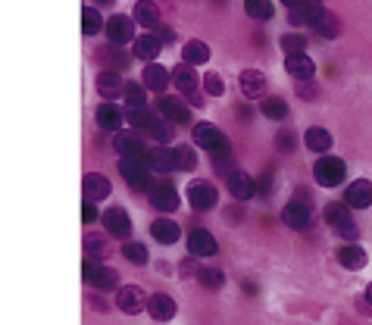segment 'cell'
I'll return each instance as SVG.
<instances>
[{"label":"cell","mask_w":372,"mask_h":325,"mask_svg":"<svg viewBox=\"0 0 372 325\" xmlns=\"http://www.w3.org/2000/svg\"><path fill=\"white\" fill-rule=\"evenodd\" d=\"M313 176H316V182L323 188H338L347 176V166L338 157H319V163L313 166Z\"/></svg>","instance_id":"1"},{"label":"cell","mask_w":372,"mask_h":325,"mask_svg":"<svg viewBox=\"0 0 372 325\" xmlns=\"http://www.w3.org/2000/svg\"><path fill=\"white\" fill-rule=\"evenodd\" d=\"M119 172L122 178L128 182V188H135V191H150L153 182H150V166L144 160H122L119 163Z\"/></svg>","instance_id":"2"},{"label":"cell","mask_w":372,"mask_h":325,"mask_svg":"<svg viewBox=\"0 0 372 325\" xmlns=\"http://www.w3.org/2000/svg\"><path fill=\"white\" fill-rule=\"evenodd\" d=\"M188 200H191L194 209H200V213H207V209H213L219 204V191L210 182H203V178H197V182L188 185Z\"/></svg>","instance_id":"3"},{"label":"cell","mask_w":372,"mask_h":325,"mask_svg":"<svg viewBox=\"0 0 372 325\" xmlns=\"http://www.w3.org/2000/svg\"><path fill=\"white\" fill-rule=\"evenodd\" d=\"M323 16H325L323 0H301V4L291 6V13H288L291 25H316Z\"/></svg>","instance_id":"4"},{"label":"cell","mask_w":372,"mask_h":325,"mask_svg":"<svg viewBox=\"0 0 372 325\" xmlns=\"http://www.w3.org/2000/svg\"><path fill=\"white\" fill-rule=\"evenodd\" d=\"M194 144L197 147H203V150H210V154H213V150H219V147H225V135L219 132V125H213V122H197L194 125Z\"/></svg>","instance_id":"5"},{"label":"cell","mask_w":372,"mask_h":325,"mask_svg":"<svg viewBox=\"0 0 372 325\" xmlns=\"http://www.w3.org/2000/svg\"><path fill=\"white\" fill-rule=\"evenodd\" d=\"M150 204L160 209V213H175L179 209V191L169 185V182H157L150 188Z\"/></svg>","instance_id":"6"},{"label":"cell","mask_w":372,"mask_h":325,"mask_svg":"<svg viewBox=\"0 0 372 325\" xmlns=\"http://www.w3.org/2000/svg\"><path fill=\"white\" fill-rule=\"evenodd\" d=\"M310 219H313V213H310V204L306 200H291V204H284V209H282V222L288 228H306L310 226Z\"/></svg>","instance_id":"7"},{"label":"cell","mask_w":372,"mask_h":325,"mask_svg":"<svg viewBox=\"0 0 372 325\" xmlns=\"http://www.w3.org/2000/svg\"><path fill=\"white\" fill-rule=\"evenodd\" d=\"M172 85L179 88L185 97H191L194 104H200V94H197V75H194V66L181 63V66L172 69Z\"/></svg>","instance_id":"8"},{"label":"cell","mask_w":372,"mask_h":325,"mask_svg":"<svg viewBox=\"0 0 372 325\" xmlns=\"http://www.w3.org/2000/svg\"><path fill=\"white\" fill-rule=\"evenodd\" d=\"M238 85H241V94L251 100H263L266 97V75L257 69H244L238 75Z\"/></svg>","instance_id":"9"},{"label":"cell","mask_w":372,"mask_h":325,"mask_svg":"<svg viewBox=\"0 0 372 325\" xmlns=\"http://www.w3.org/2000/svg\"><path fill=\"white\" fill-rule=\"evenodd\" d=\"M116 303H119V309L122 313H128V316H135V313H141L144 309V288H138V285H126V288H119L116 291Z\"/></svg>","instance_id":"10"},{"label":"cell","mask_w":372,"mask_h":325,"mask_svg":"<svg viewBox=\"0 0 372 325\" xmlns=\"http://www.w3.org/2000/svg\"><path fill=\"white\" fill-rule=\"evenodd\" d=\"M107 38L109 44H128L131 38H135V23H131L128 16H113L107 19Z\"/></svg>","instance_id":"11"},{"label":"cell","mask_w":372,"mask_h":325,"mask_svg":"<svg viewBox=\"0 0 372 325\" xmlns=\"http://www.w3.org/2000/svg\"><path fill=\"white\" fill-rule=\"evenodd\" d=\"M284 69H288V75L297 78V82H310V78L316 75V63L306 54H291L288 60H284Z\"/></svg>","instance_id":"12"},{"label":"cell","mask_w":372,"mask_h":325,"mask_svg":"<svg viewBox=\"0 0 372 325\" xmlns=\"http://www.w3.org/2000/svg\"><path fill=\"white\" fill-rule=\"evenodd\" d=\"M104 228L113 238H128L131 232V219H128V213L122 207H113V209H107L104 213Z\"/></svg>","instance_id":"13"},{"label":"cell","mask_w":372,"mask_h":325,"mask_svg":"<svg viewBox=\"0 0 372 325\" xmlns=\"http://www.w3.org/2000/svg\"><path fill=\"white\" fill-rule=\"evenodd\" d=\"M188 250H191V257H213L216 238L210 235L207 228H191V235H188Z\"/></svg>","instance_id":"14"},{"label":"cell","mask_w":372,"mask_h":325,"mask_svg":"<svg viewBox=\"0 0 372 325\" xmlns=\"http://www.w3.org/2000/svg\"><path fill=\"white\" fill-rule=\"evenodd\" d=\"M344 204L350 209H363L372 204V185L366 178H356V182H350V188L344 191Z\"/></svg>","instance_id":"15"},{"label":"cell","mask_w":372,"mask_h":325,"mask_svg":"<svg viewBox=\"0 0 372 325\" xmlns=\"http://www.w3.org/2000/svg\"><path fill=\"white\" fill-rule=\"evenodd\" d=\"M229 191H232V197H238V200H247V197H253L257 194V182H253L247 172H241V169H235V172H229Z\"/></svg>","instance_id":"16"},{"label":"cell","mask_w":372,"mask_h":325,"mask_svg":"<svg viewBox=\"0 0 372 325\" xmlns=\"http://www.w3.org/2000/svg\"><path fill=\"white\" fill-rule=\"evenodd\" d=\"M335 257H338V263L344 266V269H350V272H360L363 266H366V250L356 247V244H341Z\"/></svg>","instance_id":"17"},{"label":"cell","mask_w":372,"mask_h":325,"mask_svg":"<svg viewBox=\"0 0 372 325\" xmlns=\"http://www.w3.org/2000/svg\"><path fill=\"white\" fill-rule=\"evenodd\" d=\"M82 185H85V197L94 200V204H97V200H104V197H109V191H113V188H109V178L100 176V172H88Z\"/></svg>","instance_id":"18"},{"label":"cell","mask_w":372,"mask_h":325,"mask_svg":"<svg viewBox=\"0 0 372 325\" xmlns=\"http://www.w3.org/2000/svg\"><path fill=\"white\" fill-rule=\"evenodd\" d=\"M113 147L119 150L126 160H144V154H148V150H144V141L135 138V135H126V132H119V138L113 141Z\"/></svg>","instance_id":"19"},{"label":"cell","mask_w":372,"mask_h":325,"mask_svg":"<svg viewBox=\"0 0 372 325\" xmlns=\"http://www.w3.org/2000/svg\"><path fill=\"white\" fill-rule=\"evenodd\" d=\"M148 313L157 322H169L175 316V300L169 298V294H153V298L148 300Z\"/></svg>","instance_id":"20"},{"label":"cell","mask_w":372,"mask_h":325,"mask_svg":"<svg viewBox=\"0 0 372 325\" xmlns=\"http://www.w3.org/2000/svg\"><path fill=\"white\" fill-rule=\"evenodd\" d=\"M94 60L104 63V66H109V72H113V69H126V66H128V56L119 50V44L97 47V50H94Z\"/></svg>","instance_id":"21"},{"label":"cell","mask_w":372,"mask_h":325,"mask_svg":"<svg viewBox=\"0 0 372 325\" xmlns=\"http://www.w3.org/2000/svg\"><path fill=\"white\" fill-rule=\"evenodd\" d=\"M160 113H163V119H169L172 125H181V122H188V106L181 104L179 97H160Z\"/></svg>","instance_id":"22"},{"label":"cell","mask_w":372,"mask_h":325,"mask_svg":"<svg viewBox=\"0 0 372 325\" xmlns=\"http://www.w3.org/2000/svg\"><path fill=\"white\" fill-rule=\"evenodd\" d=\"M141 82H144V88H148V91H166V88H169V72L160 66V63H148V66H144Z\"/></svg>","instance_id":"23"},{"label":"cell","mask_w":372,"mask_h":325,"mask_svg":"<svg viewBox=\"0 0 372 325\" xmlns=\"http://www.w3.org/2000/svg\"><path fill=\"white\" fill-rule=\"evenodd\" d=\"M94 113H97V125L107 128V132H119L122 119H126V113H119V106H113L109 100H107V104H100Z\"/></svg>","instance_id":"24"},{"label":"cell","mask_w":372,"mask_h":325,"mask_svg":"<svg viewBox=\"0 0 372 325\" xmlns=\"http://www.w3.org/2000/svg\"><path fill=\"white\" fill-rule=\"evenodd\" d=\"M144 163H148L153 172H169V169H175V150H166V147L148 150V154H144Z\"/></svg>","instance_id":"25"},{"label":"cell","mask_w":372,"mask_h":325,"mask_svg":"<svg viewBox=\"0 0 372 325\" xmlns=\"http://www.w3.org/2000/svg\"><path fill=\"white\" fill-rule=\"evenodd\" d=\"M97 91H100V97L104 100H113V97H119L122 91H126V85L119 82V72H100L97 75Z\"/></svg>","instance_id":"26"},{"label":"cell","mask_w":372,"mask_h":325,"mask_svg":"<svg viewBox=\"0 0 372 325\" xmlns=\"http://www.w3.org/2000/svg\"><path fill=\"white\" fill-rule=\"evenodd\" d=\"M160 38L157 35H144V38H135V56L138 60H144V63H153L160 56Z\"/></svg>","instance_id":"27"},{"label":"cell","mask_w":372,"mask_h":325,"mask_svg":"<svg viewBox=\"0 0 372 325\" xmlns=\"http://www.w3.org/2000/svg\"><path fill=\"white\" fill-rule=\"evenodd\" d=\"M135 19L144 28H157L160 25V6L153 0H138L135 4Z\"/></svg>","instance_id":"28"},{"label":"cell","mask_w":372,"mask_h":325,"mask_svg":"<svg viewBox=\"0 0 372 325\" xmlns=\"http://www.w3.org/2000/svg\"><path fill=\"white\" fill-rule=\"evenodd\" d=\"M91 285L97 291H119V272L109 266H97V272L91 276Z\"/></svg>","instance_id":"29"},{"label":"cell","mask_w":372,"mask_h":325,"mask_svg":"<svg viewBox=\"0 0 372 325\" xmlns=\"http://www.w3.org/2000/svg\"><path fill=\"white\" fill-rule=\"evenodd\" d=\"M150 235L157 238L160 244H175V241H179V235H181V232H179V226H175L172 219H157V222L150 226Z\"/></svg>","instance_id":"30"},{"label":"cell","mask_w":372,"mask_h":325,"mask_svg":"<svg viewBox=\"0 0 372 325\" xmlns=\"http://www.w3.org/2000/svg\"><path fill=\"white\" fill-rule=\"evenodd\" d=\"M306 147L313 150V154H325L328 147H332V135L325 132V128H319V125H313V128H306Z\"/></svg>","instance_id":"31"},{"label":"cell","mask_w":372,"mask_h":325,"mask_svg":"<svg viewBox=\"0 0 372 325\" xmlns=\"http://www.w3.org/2000/svg\"><path fill=\"white\" fill-rule=\"evenodd\" d=\"M313 28H316V35H319V38H325V41L338 38V35H341V19H338V13H328V10H325V16L319 19V23L313 25Z\"/></svg>","instance_id":"32"},{"label":"cell","mask_w":372,"mask_h":325,"mask_svg":"<svg viewBox=\"0 0 372 325\" xmlns=\"http://www.w3.org/2000/svg\"><path fill=\"white\" fill-rule=\"evenodd\" d=\"M181 56H185L188 66H200V63L210 60V47L203 44V41H188L185 50H181Z\"/></svg>","instance_id":"33"},{"label":"cell","mask_w":372,"mask_h":325,"mask_svg":"<svg viewBox=\"0 0 372 325\" xmlns=\"http://www.w3.org/2000/svg\"><path fill=\"white\" fill-rule=\"evenodd\" d=\"M244 13L251 19H257V23H266V19L275 16V6L269 4V0H247L244 4Z\"/></svg>","instance_id":"34"},{"label":"cell","mask_w":372,"mask_h":325,"mask_svg":"<svg viewBox=\"0 0 372 325\" xmlns=\"http://www.w3.org/2000/svg\"><path fill=\"white\" fill-rule=\"evenodd\" d=\"M263 116L266 119H275V122H282L284 116H288V100H282V97H263Z\"/></svg>","instance_id":"35"},{"label":"cell","mask_w":372,"mask_h":325,"mask_svg":"<svg viewBox=\"0 0 372 325\" xmlns=\"http://www.w3.org/2000/svg\"><path fill=\"white\" fill-rule=\"evenodd\" d=\"M197 278H200V285L210 288V291H219V288L225 285V272L219 269V266H203V269L197 272Z\"/></svg>","instance_id":"36"},{"label":"cell","mask_w":372,"mask_h":325,"mask_svg":"<svg viewBox=\"0 0 372 325\" xmlns=\"http://www.w3.org/2000/svg\"><path fill=\"white\" fill-rule=\"evenodd\" d=\"M148 138H153L157 144H169L172 141V122L169 119H153L148 128Z\"/></svg>","instance_id":"37"},{"label":"cell","mask_w":372,"mask_h":325,"mask_svg":"<svg viewBox=\"0 0 372 325\" xmlns=\"http://www.w3.org/2000/svg\"><path fill=\"white\" fill-rule=\"evenodd\" d=\"M122 257H126L128 263H135V266H144L150 259L148 247H144V244H138V241H126V244H122Z\"/></svg>","instance_id":"38"},{"label":"cell","mask_w":372,"mask_h":325,"mask_svg":"<svg viewBox=\"0 0 372 325\" xmlns=\"http://www.w3.org/2000/svg\"><path fill=\"white\" fill-rule=\"evenodd\" d=\"M100 28H107L104 23H100V13L94 10V6H85V10H82V32L88 35V38H94Z\"/></svg>","instance_id":"39"},{"label":"cell","mask_w":372,"mask_h":325,"mask_svg":"<svg viewBox=\"0 0 372 325\" xmlns=\"http://www.w3.org/2000/svg\"><path fill=\"white\" fill-rule=\"evenodd\" d=\"M122 94H126L128 106H148V88H144V82H128Z\"/></svg>","instance_id":"40"},{"label":"cell","mask_w":372,"mask_h":325,"mask_svg":"<svg viewBox=\"0 0 372 325\" xmlns=\"http://www.w3.org/2000/svg\"><path fill=\"white\" fill-rule=\"evenodd\" d=\"M323 216H325V222L332 228H338V226H344V222H350V213H347L344 204H328Z\"/></svg>","instance_id":"41"},{"label":"cell","mask_w":372,"mask_h":325,"mask_svg":"<svg viewBox=\"0 0 372 325\" xmlns=\"http://www.w3.org/2000/svg\"><path fill=\"white\" fill-rule=\"evenodd\" d=\"M126 122H131L135 128H150L153 116L148 113V106H128V110H126Z\"/></svg>","instance_id":"42"},{"label":"cell","mask_w":372,"mask_h":325,"mask_svg":"<svg viewBox=\"0 0 372 325\" xmlns=\"http://www.w3.org/2000/svg\"><path fill=\"white\" fill-rule=\"evenodd\" d=\"M194 166H197V154L191 147H175V169L191 172Z\"/></svg>","instance_id":"43"},{"label":"cell","mask_w":372,"mask_h":325,"mask_svg":"<svg viewBox=\"0 0 372 325\" xmlns=\"http://www.w3.org/2000/svg\"><path fill=\"white\" fill-rule=\"evenodd\" d=\"M304 47H306V38H301V35H284L282 38V50L284 54H304Z\"/></svg>","instance_id":"44"},{"label":"cell","mask_w":372,"mask_h":325,"mask_svg":"<svg viewBox=\"0 0 372 325\" xmlns=\"http://www.w3.org/2000/svg\"><path fill=\"white\" fill-rule=\"evenodd\" d=\"M203 85H207V94H213V97H222L225 94V82L216 72H207V75H203Z\"/></svg>","instance_id":"45"},{"label":"cell","mask_w":372,"mask_h":325,"mask_svg":"<svg viewBox=\"0 0 372 325\" xmlns=\"http://www.w3.org/2000/svg\"><path fill=\"white\" fill-rule=\"evenodd\" d=\"M275 147H279L282 154H291V150L297 147V135L294 132H279L275 135Z\"/></svg>","instance_id":"46"},{"label":"cell","mask_w":372,"mask_h":325,"mask_svg":"<svg viewBox=\"0 0 372 325\" xmlns=\"http://www.w3.org/2000/svg\"><path fill=\"white\" fill-rule=\"evenodd\" d=\"M335 232H338L341 238H347V241H354V238L360 235V228H356V222L350 219V222H344V226H338V228H335Z\"/></svg>","instance_id":"47"},{"label":"cell","mask_w":372,"mask_h":325,"mask_svg":"<svg viewBox=\"0 0 372 325\" xmlns=\"http://www.w3.org/2000/svg\"><path fill=\"white\" fill-rule=\"evenodd\" d=\"M94 219H97V207H94V200H85V207H82V222H88V226H91Z\"/></svg>","instance_id":"48"},{"label":"cell","mask_w":372,"mask_h":325,"mask_svg":"<svg viewBox=\"0 0 372 325\" xmlns=\"http://www.w3.org/2000/svg\"><path fill=\"white\" fill-rule=\"evenodd\" d=\"M157 28H160V32H157L160 44H172V41H175V32H172V28H166V25H157Z\"/></svg>","instance_id":"49"},{"label":"cell","mask_w":372,"mask_h":325,"mask_svg":"<svg viewBox=\"0 0 372 325\" xmlns=\"http://www.w3.org/2000/svg\"><path fill=\"white\" fill-rule=\"evenodd\" d=\"M88 250H91V254H97V257H107V254H109L107 244H104V241H94V238L88 241Z\"/></svg>","instance_id":"50"},{"label":"cell","mask_w":372,"mask_h":325,"mask_svg":"<svg viewBox=\"0 0 372 325\" xmlns=\"http://www.w3.org/2000/svg\"><path fill=\"white\" fill-rule=\"evenodd\" d=\"M229 166H232V157H225V160H213V169L216 172H229Z\"/></svg>","instance_id":"51"},{"label":"cell","mask_w":372,"mask_h":325,"mask_svg":"<svg viewBox=\"0 0 372 325\" xmlns=\"http://www.w3.org/2000/svg\"><path fill=\"white\" fill-rule=\"evenodd\" d=\"M301 97H304V100H313V97H319V91H313V85H304V88H301Z\"/></svg>","instance_id":"52"},{"label":"cell","mask_w":372,"mask_h":325,"mask_svg":"<svg viewBox=\"0 0 372 325\" xmlns=\"http://www.w3.org/2000/svg\"><path fill=\"white\" fill-rule=\"evenodd\" d=\"M282 4H288V6H297V4H301V0H282Z\"/></svg>","instance_id":"53"},{"label":"cell","mask_w":372,"mask_h":325,"mask_svg":"<svg viewBox=\"0 0 372 325\" xmlns=\"http://www.w3.org/2000/svg\"><path fill=\"white\" fill-rule=\"evenodd\" d=\"M366 300H369V303H372V285H369V288H366Z\"/></svg>","instance_id":"54"},{"label":"cell","mask_w":372,"mask_h":325,"mask_svg":"<svg viewBox=\"0 0 372 325\" xmlns=\"http://www.w3.org/2000/svg\"><path fill=\"white\" fill-rule=\"evenodd\" d=\"M97 4H100V6H109V4H113V0H97Z\"/></svg>","instance_id":"55"}]
</instances>
